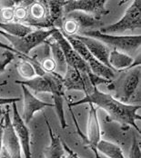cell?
Returning a JSON list of instances; mask_svg holds the SVG:
<instances>
[{
	"label": "cell",
	"mask_w": 141,
	"mask_h": 158,
	"mask_svg": "<svg viewBox=\"0 0 141 158\" xmlns=\"http://www.w3.org/2000/svg\"><path fill=\"white\" fill-rule=\"evenodd\" d=\"M82 104H92L95 106L102 108L108 113L111 121H116L122 127H132L139 134L141 133L139 127L136 124L137 121L141 120V116L138 114V111L140 109L139 105L124 104L110 94L101 92L97 87H93L92 92L85 95L84 98L74 103H68V106L73 107Z\"/></svg>",
	"instance_id": "6da1fadb"
},
{
	"label": "cell",
	"mask_w": 141,
	"mask_h": 158,
	"mask_svg": "<svg viewBox=\"0 0 141 158\" xmlns=\"http://www.w3.org/2000/svg\"><path fill=\"white\" fill-rule=\"evenodd\" d=\"M124 71L125 73L118 80L112 81L111 84L108 85V87L109 90L117 91L116 99L124 104H128L140 85L141 65L132 66Z\"/></svg>",
	"instance_id": "7a4b0ae2"
},
{
	"label": "cell",
	"mask_w": 141,
	"mask_h": 158,
	"mask_svg": "<svg viewBox=\"0 0 141 158\" xmlns=\"http://www.w3.org/2000/svg\"><path fill=\"white\" fill-rule=\"evenodd\" d=\"M79 35H86L89 37H93L109 48H113L123 53H131L139 50L141 46V35H108L102 34L98 29L96 30H90V31L83 32Z\"/></svg>",
	"instance_id": "3957f363"
},
{
	"label": "cell",
	"mask_w": 141,
	"mask_h": 158,
	"mask_svg": "<svg viewBox=\"0 0 141 158\" xmlns=\"http://www.w3.org/2000/svg\"><path fill=\"white\" fill-rule=\"evenodd\" d=\"M141 28V1L131 2L126 9L123 16L116 23L98 29L102 34H123L126 31H134Z\"/></svg>",
	"instance_id": "277c9868"
},
{
	"label": "cell",
	"mask_w": 141,
	"mask_h": 158,
	"mask_svg": "<svg viewBox=\"0 0 141 158\" xmlns=\"http://www.w3.org/2000/svg\"><path fill=\"white\" fill-rule=\"evenodd\" d=\"M53 30L54 28L35 29L30 34L23 37L11 35L2 30H0V35H3L6 40H8V42L11 44V47L16 50L19 54L28 56L29 53L34 48L45 43L47 38L51 36V35L53 34Z\"/></svg>",
	"instance_id": "5b68a950"
},
{
	"label": "cell",
	"mask_w": 141,
	"mask_h": 158,
	"mask_svg": "<svg viewBox=\"0 0 141 158\" xmlns=\"http://www.w3.org/2000/svg\"><path fill=\"white\" fill-rule=\"evenodd\" d=\"M65 36L66 37V39L72 46V48H74L75 51L79 54V56L88 64L90 71L93 74L100 77L110 80V81L114 80L115 72L110 67L105 65L104 64L99 62L96 58H95L81 41H79V39H77L74 36H68V35H65Z\"/></svg>",
	"instance_id": "8992f818"
},
{
	"label": "cell",
	"mask_w": 141,
	"mask_h": 158,
	"mask_svg": "<svg viewBox=\"0 0 141 158\" xmlns=\"http://www.w3.org/2000/svg\"><path fill=\"white\" fill-rule=\"evenodd\" d=\"M3 119V136L2 148L6 158H23L21 145L14 129L12 119L9 115V105L6 106Z\"/></svg>",
	"instance_id": "52a82bcc"
},
{
	"label": "cell",
	"mask_w": 141,
	"mask_h": 158,
	"mask_svg": "<svg viewBox=\"0 0 141 158\" xmlns=\"http://www.w3.org/2000/svg\"><path fill=\"white\" fill-rule=\"evenodd\" d=\"M51 37L57 41V43L61 48L67 65L77 68L79 72L85 75L90 72L88 64L79 56V54L72 48V46L70 45V43L68 42V40L66 39V37L64 35V34L59 28H54Z\"/></svg>",
	"instance_id": "ba28073f"
},
{
	"label": "cell",
	"mask_w": 141,
	"mask_h": 158,
	"mask_svg": "<svg viewBox=\"0 0 141 158\" xmlns=\"http://www.w3.org/2000/svg\"><path fill=\"white\" fill-rule=\"evenodd\" d=\"M106 0H68L63 8L64 16L71 12L79 11L90 14L100 19L109 11L106 8Z\"/></svg>",
	"instance_id": "9c48e42d"
},
{
	"label": "cell",
	"mask_w": 141,
	"mask_h": 158,
	"mask_svg": "<svg viewBox=\"0 0 141 158\" xmlns=\"http://www.w3.org/2000/svg\"><path fill=\"white\" fill-rule=\"evenodd\" d=\"M12 124L14 129L16 131V135L21 145L22 153L25 158H32L31 152V140H30V133L29 129L27 127V124L24 122L22 116L20 115L19 112L17 110L16 103L12 104Z\"/></svg>",
	"instance_id": "30bf717a"
},
{
	"label": "cell",
	"mask_w": 141,
	"mask_h": 158,
	"mask_svg": "<svg viewBox=\"0 0 141 158\" xmlns=\"http://www.w3.org/2000/svg\"><path fill=\"white\" fill-rule=\"evenodd\" d=\"M47 2L48 13L46 19L41 23L34 25L32 27L35 29H52V28L60 29L62 26L63 17H64L63 8L66 4V1L53 0Z\"/></svg>",
	"instance_id": "8fae6325"
},
{
	"label": "cell",
	"mask_w": 141,
	"mask_h": 158,
	"mask_svg": "<svg viewBox=\"0 0 141 158\" xmlns=\"http://www.w3.org/2000/svg\"><path fill=\"white\" fill-rule=\"evenodd\" d=\"M23 91V120L28 125L32 120L34 114L37 111H41L46 107H53V104L44 102L33 95L31 91L25 85H20Z\"/></svg>",
	"instance_id": "7c38bea8"
},
{
	"label": "cell",
	"mask_w": 141,
	"mask_h": 158,
	"mask_svg": "<svg viewBox=\"0 0 141 158\" xmlns=\"http://www.w3.org/2000/svg\"><path fill=\"white\" fill-rule=\"evenodd\" d=\"M87 80H88L87 75L82 74L75 67L67 65L66 72L65 76H63L64 88L67 90L83 91L85 95H88L92 92L93 88L88 87Z\"/></svg>",
	"instance_id": "4fadbf2b"
},
{
	"label": "cell",
	"mask_w": 141,
	"mask_h": 158,
	"mask_svg": "<svg viewBox=\"0 0 141 158\" xmlns=\"http://www.w3.org/2000/svg\"><path fill=\"white\" fill-rule=\"evenodd\" d=\"M90 109L88 113V119L87 125V138L89 143V148L94 152L96 158H100L96 151V144L101 140V128L99 125L97 112L94 105L89 104Z\"/></svg>",
	"instance_id": "5bb4252c"
},
{
	"label": "cell",
	"mask_w": 141,
	"mask_h": 158,
	"mask_svg": "<svg viewBox=\"0 0 141 158\" xmlns=\"http://www.w3.org/2000/svg\"><path fill=\"white\" fill-rule=\"evenodd\" d=\"M74 37L79 39V41H81L85 45V47L88 48L89 53L95 58H96L99 62L109 67V56L110 48L108 46H106L105 44H103L102 42H100L96 38L86 36V35H74Z\"/></svg>",
	"instance_id": "9a60e30c"
},
{
	"label": "cell",
	"mask_w": 141,
	"mask_h": 158,
	"mask_svg": "<svg viewBox=\"0 0 141 158\" xmlns=\"http://www.w3.org/2000/svg\"><path fill=\"white\" fill-rule=\"evenodd\" d=\"M65 16L73 19L77 23L79 28V35H80L83 32L96 30V27H100L102 25L100 19L96 18L93 15L87 14L84 12L75 11V12L66 14Z\"/></svg>",
	"instance_id": "2e32d148"
},
{
	"label": "cell",
	"mask_w": 141,
	"mask_h": 158,
	"mask_svg": "<svg viewBox=\"0 0 141 158\" xmlns=\"http://www.w3.org/2000/svg\"><path fill=\"white\" fill-rule=\"evenodd\" d=\"M47 13L48 8L47 1H33V3L28 6V18L25 24L32 27L34 25L43 22L47 17Z\"/></svg>",
	"instance_id": "e0dca14e"
},
{
	"label": "cell",
	"mask_w": 141,
	"mask_h": 158,
	"mask_svg": "<svg viewBox=\"0 0 141 158\" xmlns=\"http://www.w3.org/2000/svg\"><path fill=\"white\" fill-rule=\"evenodd\" d=\"M134 62V58L123 52H120L116 49L110 50L109 56V67L115 71H124L131 67Z\"/></svg>",
	"instance_id": "ac0fdd59"
},
{
	"label": "cell",
	"mask_w": 141,
	"mask_h": 158,
	"mask_svg": "<svg viewBox=\"0 0 141 158\" xmlns=\"http://www.w3.org/2000/svg\"><path fill=\"white\" fill-rule=\"evenodd\" d=\"M44 118H45L47 129H48V133H49V136H50L49 145L46 147V149L44 150L45 158H62L64 156L65 149H64L62 143H61V138L55 135L46 115H44Z\"/></svg>",
	"instance_id": "d6986e66"
},
{
	"label": "cell",
	"mask_w": 141,
	"mask_h": 158,
	"mask_svg": "<svg viewBox=\"0 0 141 158\" xmlns=\"http://www.w3.org/2000/svg\"><path fill=\"white\" fill-rule=\"evenodd\" d=\"M45 44L47 45L50 48V52L52 54V58L54 59L56 65H57L56 72L61 76L63 73L66 74V69H67V64H66L62 50L58 46V44L57 43V41L50 36L45 41Z\"/></svg>",
	"instance_id": "ffe728a7"
},
{
	"label": "cell",
	"mask_w": 141,
	"mask_h": 158,
	"mask_svg": "<svg viewBox=\"0 0 141 158\" xmlns=\"http://www.w3.org/2000/svg\"><path fill=\"white\" fill-rule=\"evenodd\" d=\"M15 83L20 85H25L28 89H31L36 93H48L50 94V85L46 74L42 77L36 76L28 80H16Z\"/></svg>",
	"instance_id": "44dd1931"
},
{
	"label": "cell",
	"mask_w": 141,
	"mask_h": 158,
	"mask_svg": "<svg viewBox=\"0 0 141 158\" xmlns=\"http://www.w3.org/2000/svg\"><path fill=\"white\" fill-rule=\"evenodd\" d=\"M0 30L4 31L6 34H9L14 36L23 37L30 34L35 30L31 27L23 24V23H17V22H8V23H3L0 22Z\"/></svg>",
	"instance_id": "7402d4cb"
},
{
	"label": "cell",
	"mask_w": 141,
	"mask_h": 158,
	"mask_svg": "<svg viewBox=\"0 0 141 158\" xmlns=\"http://www.w3.org/2000/svg\"><path fill=\"white\" fill-rule=\"evenodd\" d=\"M96 151L109 158H126L120 146L107 140L101 139L96 144Z\"/></svg>",
	"instance_id": "603a6c76"
},
{
	"label": "cell",
	"mask_w": 141,
	"mask_h": 158,
	"mask_svg": "<svg viewBox=\"0 0 141 158\" xmlns=\"http://www.w3.org/2000/svg\"><path fill=\"white\" fill-rule=\"evenodd\" d=\"M53 99V107L58 114L59 123L62 129H66L67 127V123L65 117V111H64V96L65 93H53L51 94Z\"/></svg>",
	"instance_id": "cb8c5ba5"
},
{
	"label": "cell",
	"mask_w": 141,
	"mask_h": 158,
	"mask_svg": "<svg viewBox=\"0 0 141 158\" xmlns=\"http://www.w3.org/2000/svg\"><path fill=\"white\" fill-rule=\"evenodd\" d=\"M17 71L23 78H27V80L36 77L34 66L28 60L26 59H22L17 64Z\"/></svg>",
	"instance_id": "d4e9b609"
},
{
	"label": "cell",
	"mask_w": 141,
	"mask_h": 158,
	"mask_svg": "<svg viewBox=\"0 0 141 158\" xmlns=\"http://www.w3.org/2000/svg\"><path fill=\"white\" fill-rule=\"evenodd\" d=\"M28 7L19 5L16 2V6L14 8V20L17 23H23L28 20Z\"/></svg>",
	"instance_id": "484cf974"
},
{
	"label": "cell",
	"mask_w": 141,
	"mask_h": 158,
	"mask_svg": "<svg viewBox=\"0 0 141 158\" xmlns=\"http://www.w3.org/2000/svg\"><path fill=\"white\" fill-rule=\"evenodd\" d=\"M15 59V54L9 51H4L0 55V74L6 72V66Z\"/></svg>",
	"instance_id": "4316f807"
},
{
	"label": "cell",
	"mask_w": 141,
	"mask_h": 158,
	"mask_svg": "<svg viewBox=\"0 0 141 158\" xmlns=\"http://www.w3.org/2000/svg\"><path fill=\"white\" fill-rule=\"evenodd\" d=\"M40 65L42 67V69L45 71V73H52V72H56L57 69V65L54 61V59L52 58V56L49 55L45 56L42 61L40 62Z\"/></svg>",
	"instance_id": "83f0119b"
},
{
	"label": "cell",
	"mask_w": 141,
	"mask_h": 158,
	"mask_svg": "<svg viewBox=\"0 0 141 158\" xmlns=\"http://www.w3.org/2000/svg\"><path fill=\"white\" fill-rule=\"evenodd\" d=\"M87 77H88V81H89V83H90V85H91L92 87H97V85H102V84L109 85V84H111V82H112L110 80L103 78V77H100L95 75L91 71L87 74Z\"/></svg>",
	"instance_id": "f1b7e54d"
},
{
	"label": "cell",
	"mask_w": 141,
	"mask_h": 158,
	"mask_svg": "<svg viewBox=\"0 0 141 158\" xmlns=\"http://www.w3.org/2000/svg\"><path fill=\"white\" fill-rule=\"evenodd\" d=\"M128 158H141L140 142L137 139L136 136H134L133 138Z\"/></svg>",
	"instance_id": "f546056e"
},
{
	"label": "cell",
	"mask_w": 141,
	"mask_h": 158,
	"mask_svg": "<svg viewBox=\"0 0 141 158\" xmlns=\"http://www.w3.org/2000/svg\"><path fill=\"white\" fill-rule=\"evenodd\" d=\"M14 8L15 7L0 8V16L3 23H8L14 20Z\"/></svg>",
	"instance_id": "4dcf8cb0"
},
{
	"label": "cell",
	"mask_w": 141,
	"mask_h": 158,
	"mask_svg": "<svg viewBox=\"0 0 141 158\" xmlns=\"http://www.w3.org/2000/svg\"><path fill=\"white\" fill-rule=\"evenodd\" d=\"M20 97H14V98H5V97H0V106H7V105H12L13 103H16L20 101Z\"/></svg>",
	"instance_id": "1f68e13d"
},
{
	"label": "cell",
	"mask_w": 141,
	"mask_h": 158,
	"mask_svg": "<svg viewBox=\"0 0 141 158\" xmlns=\"http://www.w3.org/2000/svg\"><path fill=\"white\" fill-rule=\"evenodd\" d=\"M61 143H62V145H63V147H64V149H65V151H66V153L70 154V155L72 156V157L73 158H80L79 156H78V155H77V154H76L74 151H73V150H71V149H70V148L67 146L66 143L65 142L64 140H62V139H61Z\"/></svg>",
	"instance_id": "d6a6232c"
},
{
	"label": "cell",
	"mask_w": 141,
	"mask_h": 158,
	"mask_svg": "<svg viewBox=\"0 0 141 158\" xmlns=\"http://www.w3.org/2000/svg\"><path fill=\"white\" fill-rule=\"evenodd\" d=\"M2 136H3V119L0 121V152L2 150Z\"/></svg>",
	"instance_id": "836d02e7"
},
{
	"label": "cell",
	"mask_w": 141,
	"mask_h": 158,
	"mask_svg": "<svg viewBox=\"0 0 141 158\" xmlns=\"http://www.w3.org/2000/svg\"><path fill=\"white\" fill-rule=\"evenodd\" d=\"M7 85L6 81H3L2 83H0V86H4V85Z\"/></svg>",
	"instance_id": "e575fe53"
},
{
	"label": "cell",
	"mask_w": 141,
	"mask_h": 158,
	"mask_svg": "<svg viewBox=\"0 0 141 158\" xmlns=\"http://www.w3.org/2000/svg\"><path fill=\"white\" fill-rule=\"evenodd\" d=\"M5 114V111L2 109V106H0V115H4Z\"/></svg>",
	"instance_id": "d590c367"
},
{
	"label": "cell",
	"mask_w": 141,
	"mask_h": 158,
	"mask_svg": "<svg viewBox=\"0 0 141 158\" xmlns=\"http://www.w3.org/2000/svg\"><path fill=\"white\" fill-rule=\"evenodd\" d=\"M62 158H73V157H72V156H71L70 154H68V153H67V156H63Z\"/></svg>",
	"instance_id": "8d00e7d4"
},
{
	"label": "cell",
	"mask_w": 141,
	"mask_h": 158,
	"mask_svg": "<svg viewBox=\"0 0 141 158\" xmlns=\"http://www.w3.org/2000/svg\"><path fill=\"white\" fill-rule=\"evenodd\" d=\"M3 158H6V157H3Z\"/></svg>",
	"instance_id": "74e56055"
}]
</instances>
